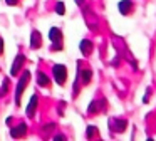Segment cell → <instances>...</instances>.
<instances>
[{
  "label": "cell",
  "instance_id": "6da1fadb",
  "mask_svg": "<svg viewBox=\"0 0 156 141\" xmlns=\"http://www.w3.org/2000/svg\"><path fill=\"white\" fill-rule=\"evenodd\" d=\"M29 79H30V70H25V72L22 74V77L19 79L17 89H15V103H17V106L20 104V96H22V92H24L25 86H27Z\"/></svg>",
  "mask_w": 156,
  "mask_h": 141
},
{
  "label": "cell",
  "instance_id": "7a4b0ae2",
  "mask_svg": "<svg viewBox=\"0 0 156 141\" xmlns=\"http://www.w3.org/2000/svg\"><path fill=\"white\" fill-rule=\"evenodd\" d=\"M52 72H54L55 82H57L59 86H64L66 79H67V69H66V66H62V64H55V66L52 67Z\"/></svg>",
  "mask_w": 156,
  "mask_h": 141
},
{
  "label": "cell",
  "instance_id": "3957f363",
  "mask_svg": "<svg viewBox=\"0 0 156 141\" xmlns=\"http://www.w3.org/2000/svg\"><path fill=\"white\" fill-rule=\"evenodd\" d=\"M82 10H84V19H86L87 27L91 30H98V15H96L89 7H82Z\"/></svg>",
  "mask_w": 156,
  "mask_h": 141
},
{
  "label": "cell",
  "instance_id": "277c9868",
  "mask_svg": "<svg viewBox=\"0 0 156 141\" xmlns=\"http://www.w3.org/2000/svg\"><path fill=\"white\" fill-rule=\"evenodd\" d=\"M126 121L124 119H109V129L116 131V133H122L126 129Z\"/></svg>",
  "mask_w": 156,
  "mask_h": 141
},
{
  "label": "cell",
  "instance_id": "5b68a950",
  "mask_svg": "<svg viewBox=\"0 0 156 141\" xmlns=\"http://www.w3.org/2000/svg\"><path fill=\"white\" fill-rule=\"evenodd\" d=\"M24 62H25V57L22 56V54H19V56L14 59V64H12V69H10L12 76H17V72L22 69V66H24Z\"/></svg>",
  "mask_w": 156,
  "mask_h": 141
},
{
  "label": "cell",
  "instance_id": "8992f818",
  "mask_svg": "<svg viewBox=\"0 0 156 141\" xmlns=\"http://www.w3.org/2000/svg\"><path fill=\"white\" fill-rule=\"evenodd\" d=\"M49 39H51V42H54V49H57V44H61L62 40V34L61 30L57 29V27H52L51 30H49Z\"/></svg>",
  "mask_w": 156,
  "mask_h": 141
},
{
  "label": "cell",
  "instance_id": "52a82bcc",
  "mask_svg": "<svg viewBox=\"0 0 156 141\" xmlns=\"http://www.w3.org/2000/svg\"><path fill=\"white\" fill-rule=\"evenodd\" d=\"M104 109V101H92L91 104H89V107H87V113L89 114H98L99 111H102Z\"/></svg>",
  "mask_w": 156,
  "mask_h": 141
},
{
  "label": "cell",
  "instance_id": "ba28073f",
  "mask_svg": "<svg viewBox=\"0 0 156 141\" xmlns=\"http://www.w3.org/2000/svg\"><path fill=\"white\" fill-rule=\"evenodd\" d=\"M25 133H27V126H25V124H19V126H15L10 129L12 138H22V136H25Z\"/></svg>",
  "mask_w": 156,
  "mask_h": 141
},
{
  "label": "cell",
  "instance_id": "9c48e42d",
  "mask_svg": "<svg viewBox=\"0 0 156 141\" xmlns=\"http://www.w3.org/2000/svg\"><path fill=\"white\" fill-rule=\"evenodd\" d=\"M37 103H39V97L34 94V96L30 97V101H29V104H27V116H29V118H32V116H34L35 107H37Z\"/></svg>",
  "mask_w": 156,
  "mask_h": 141
},
{
  "label": "cell",
  "instance_id": "30bf717a",
  "mask_svg": "<svg viewBox=\"0 0 156 141\" xmlns=\"http://www.w3.org/2000/svg\"><path fill=\"white\" fill-rule=\"evenodd\" d=\"M41 40H42L41 34H39L37 30H34V32L30 34V49H39V47H41Z\"/></svg>",
  "mask_w": 156,
  "mask_h": 141
},
{
  "label": "cell",
  "instance_id": "8fae6325",
  "mask_svg": "<svg viewBox=\"0 0 156 141\" xmlns=\"http://www.w3.org/2000/svg\"><path fill=\"white\" fill-rule=\"evenodd\" d=\"M131 7H133V2H131V0H122V2H119V12L126 15V13L131 12Z\"/></svg>",
  "mask_w": 156,
  "mask_h": 141
},
{
  "label": "cell",
  "instance_id": "7c38bea8",
  "mask_svg": "<svg viewBox=\"0 0 156 141\" xmlns=\"http://www.w3.org/2000/svg\"><path fill=\"white\" fill-rule=\"evenodd\" d=\"M81 52L84 54V56H89V54L92 52V42L91 40H82L81 42Z\"/></svg>",
  "mask_w": 156,
  "mask_h": 141
},
{
  "label": "cell",
  "instance_id": "4fadbf2b",
  "mask_svg": "<svg viewBox=\"0 0 156 141\" xmlns=\"http://www.w3.org/2000/svg\"><path fill=\"white\" fill-rule=\"evenodd\" d=\"M37 84L41 87H49V84H51V82H49V77L45 76L44 72H39L37 74Z\"/></svg>",
  "mask_w": 156,
  "mask_h": 141
},
{
  "label": "cell",
  "instance_id": "5bb4252c",
  "mask_svg": "<svg viewBox=\"0 0 156 141\" xmlns=\"http://www.w3.org/2000/svg\"><path fill=\"white\" fill-rule=\"evenodd\" d=\"M79 74H81L82 84H89V82H91L92 72H91V70H89V69H86V70H81V69H79Z\"/></svg>",
  "mask_w": 156,
  "mask_h": 141
},
{
  "label": "cell",
  "instance_id": "9a60e30c",
  "mask_svg": "<svg viewBox=\"0 0 156 141\" xmlns=\"http://www.w3.org/2000/svg\"><path fill=\"white\" fill-rule=\"evenodd\" d=\"M55 12H57L59 15H64V13H66V9H64V2H57V5H55Z\"/></svg>",
  "mask_w": 156,
  "mask_h": 141
},
{
  "label": "cell",
  "instance_id": "2e32d148",
  "mask_svg": "<svg viewBox=\"0 0 156 141\" xmlns=\"http://www.w3.org/2000/svg\"><path fill=\"white\" fill-rule=\"evenodd\" d=\"M96 131H98V128H96V126H89V128H87V133H86V136H87V138H92V136L96 134Z\"/></svg>",
  "mask_w": 156,
  "mask_h": 141
},
{
  "label": "cell",
  "instance_id": "e0dca14e",
  "mask_svg": "<svg viewBox=\"0 0 156 141\" xmlns=\"http://www.w3.org/2000/svg\"><path fill=\"white\" fill-rule=\"evenodd\" d=\"M7 86H9V81L4 79V82H2V87H0V96H4V94L7 92Z\"/></svg>",
  "mask_w": 156,
  "mask_h": 141
},
{
  "label": "cell",
  "instance_id": "ac0fdd59",
  "mask_svg": "<svg viewBox=\"0 0 156 141\" xmlns=\"http://www.w3.org/2000/svg\"><path fill=\"white\" fill-rule=\"evenodd\" d=\"M4 54V39H0V56Z\"/></svg>",
  "mask_w": 156,
  "mask_h": 141
},
{
  "label": "cell",
  "instance_id": "d6986e66",
  "mask_svg": "<svg viewBox=\"0 0 156 141\" xmlns=\"http://www.w3.org/2000/svg\"><path fill=\"white\" fill-rule=\"evenodd\" d=\"M17 2H19V0H7V3H9V5H15Z\"/></svg>",
  "mask_w": 156,
  "mask_h": 141
},
{
  "label": "cell",
  "instance_id": "ffe728a7",
  "mask_svg": "<svg viewBox=\"0 0 156 141\" xmlns=\"http://www.w3.org/2000/svg\"><path fill=\"white\" fill-rule=\"evenodd\" d=\"M54 139H55V141H57V139H66V136H62V134H59V136H55V138H54Z\"/></svg>",
  "mask_w": 156,
  "mask_h": 141
},
{
  "label": "cell",
  "instance_id": "44dd1931",
  "mask_svg": "<svg viewBox=\"0 0 156 141\" xmlns=\"http://www.w3.org/2000/svg\"><path fill=\"white\" fill-rule=\"evenodd\" d=\"M76 2H77L79 5H81V7H84V0H76Z\"/></svg>",
  "mask_w": 156,
  "mask_h": 141
}]
</instances>
